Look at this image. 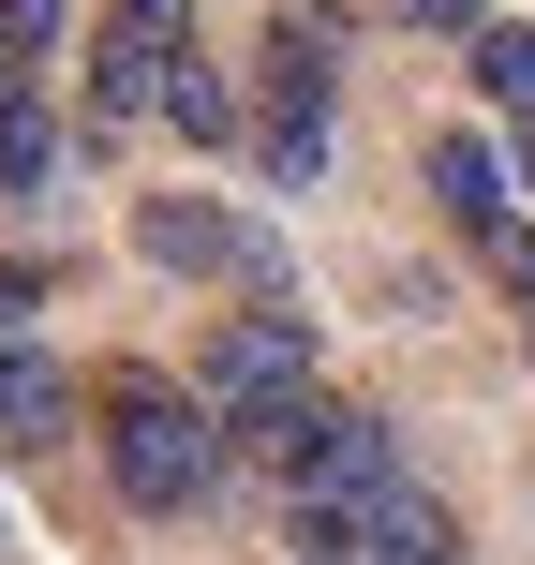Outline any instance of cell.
Here are the masks:
<instances>
[{
  "label": "cell",
  "mask_w": 535,
  "mask_h": 565,
  "mask_svg": "<svg viewBox=\"0 0 535 565\" xmlns=\"http://www.w3.org/2000/svg\"><path fill=\"white\" fill-rule=\"evenodd\" d=\"M105 477L135 491V507H208V477H224V417H208L194 387H164V372H105Z\"/></svg>",
  "instance_id": "1"
},
{
  "label": "cell",
  "mask_w": 535,
  "mask_h": 565,
  "mask_svg": "<svg viewBox=\"0 0 535 565\" xmlns=\"http://www.w3.org/2000/svg\"><path fill=\"white\" fill-rule=\"evenodd\" d=\"M328 105H342V15H328V0H298V15L268 30V119H254V149H268L282 194L328 179Z\"/></svg>",
  "instance_id": "2"
},
{
  "label": "cell",
  "mask_w": 535,
  "mask_h": 565,
  "mask_svg": "<svg viewBox=\"0 0 535 565\" xmlns=\"http://www.w3.org/2000/svg\"><path fill=\"white\" fill-rule=\"evenodd\" d=\"M194 60V0H105V45H89V119H149L164 105V75Z\"/></svg>",
  "instance_id": "3"
},
{
  "label": "cell",
  "mask_w": 535,
  "mask_h": 565,
  "mask_svg": "<svg viewBox=\"0 0 535 565\" xmlns=\"http://www.w3.org/2000/svg\"><path fill=\"white\" fill-rule=\"evenodd\" d=\"M282 491H298V521L328 536V521H357V507H387V491H402V447H387L372 417H328V431H312V461H298Z\"/></svg>",
  "instance_id": "4"
},
{
  "label": "cell",
  "mask_w": 535,
  "mask_h": 565,
  "mask_svg": "<svg viewBox=\"0 0 535 565\" xmlns=\"http://www.w3.org/2000/svg\"><path fill=\"white\" fill-rule=\"evenodd\" d=\"M298 387H312L298 312H224V328H208V402H224V417H254V402H298Z\"/></svg>",
  "instance_id": "5"
},
{
  "label": "cell",
  "mask_w": 535,
  "mask_h": 565,
  "mask_svg": "<svg viewBox=\"0 0 535 565\" xmlns=\"http://www.w3.org/2000/svg\"><path fill=\"white\" fill-rule=\"evenodd\" d=\"M135 254H149V268H194V282H224V268L268 282V238H238L208 194H135Z\"/></svg>",
  "instance_id": "6"
},
{
  "label": "cell",
  "mask_w": 535,
  "mask_h": 565,
  "mask_svg": "<svg viewBox=\"0 0 535 565\" xmlns=\"http://www.w3.org/2000/svg\"><path fill=\"white\" fill-rule=\"evenodd\" d=\"M417 179L447 194V224H477V238H506V224H521V179H506V149H491V135H431V149H417Z\"/></svg>",
  "instance_id": "7"
},
{
  "label": "cell",
  "mask_w": 535,
  "mask_h": 565,
  "mask_svg": "<svg viewBox=\"0 0 535 565\" xmlns=\"http://www.w3.org/2000/svg\"><path fill=\"white\" fill-rule=\"evenodd\" d=\"M60 417H75V387L15 342V358H0V431H15V447H60Z\"/></svg>",
  "instance_id": "8"
},
{
  "label": "cell",
  "mask_w": 535,
  "mask_h": 565,
  "mask_svg": "<svg viewBox=\"0 0 535 565\" xmlns=\"http://www.w3.org/2000/svg\"><path fill=\"white\" fill-rule=\"evenodd\" d=\"M45 164H60V119L30 105V89H0V194H30Z\"/></svg>",
  "instance_id": "9"
},
{
  "label": "cell",
  "mask_w": 535,
  "mask_h": 565,
  "mask_svg": "<svg viewBox=\"0 0 535 565\" xmlns=\"http://www.w3.org/2000/svg\"><path fill=\"white\" fill-rule=\"evenodd\" d=\"M164 119L224 149V135H238V89H224V60H179V75H164Z\"/></svg>",
  "instance_id": "10"
},
{
  "label": "cell",
  "mask_w": 535,
  "mask_h": 565,
  "mask_svg": "<svg viewBox=\"0 0 535 565\" xmlns=\"http://www.w3.org/2000/svg\"><path fill=\"white\" fill-rule=\"evenodd\" d=\"M477 89H491V105L535 135V30H477Z\"/></svg>",
  "instance_id": "11"
},
{
  "label": "cell",
  "mask_w": 535,
  "mask_h": 565,
  "mask_svg": "<svg viewBox=\"0 0 535 565\" xmlns=\"http://www.w3.org/2000/svg\"><path fill=\"white\" fill-rule=\"evenodd\" d=\"M60 15H75V0H0V45H15V60H45V45H60Z\"/></svg>",
  "instance_id": "12"
},
{
  "label": "cell",
  "mask_w": 535,
  "mask_h": 565,
  "mask_svg": "<svg viewBox=\"0 0 535 565\" xmlns=\"http://www.w3.org/2000/svg\"><path fill=\"white\" fill-rule=\"evenodd\" d=\"M402 15H417V30H461V45H477V30H491V0H402Z\"/></svg>",
  "instance_id": "13"
},
{
  "label": "cell",
  "mask_w": 535,
  "mask_h": 565,
  "mask_svg": "<svg viewBox=\"0 0 535 565\" xmlns=\"http://www.w3.org/2000/svg\"><path fill=\"white\" fill-rule=\"evenodd\" d=\"M506 179H521V194H535V135H521V149H506Z\"/></svg>",
  "instance_id": "14"
},
{
  "label": "cell",
  "mask_w": 535,
  "mask_h": 565,
  "mask_svg": "<svg viewBox=\"0 0 535 565\" xmlns=\"http://www.w3.org/2000/svg\"><path fill=\"white\" fill-rule=\"evenodd\" d=\"M0 89H30V60H15V45H0Z\"/></svg>",
  "instance_id": "15"
},
{
  "label": "cell",
  "mask_w": 535,
  "mask_h": 565,
  "mask_svg": "<svg viewBox=\"0 0 535 565\" xmlns=\"http://www.w3.org/2000/svg\"><path fill=\"white\" fill-rule=\"evenodd\" d=\"M312 565H357V551H328V536H312Z\"/></svg>",
  "instance_id": "16"
}]
</instances>
